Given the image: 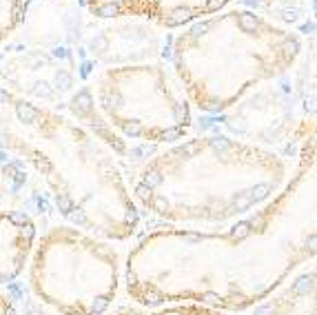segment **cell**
I'll return each instance as SVG.
<instances>
[{"mask_svg": "<svg viewBox=\"0 0 317 315\" xmlns=\"http://www.w3.org/2000/svg\"><path fill=\"white\" fill-rule=\"evenodd\" d=\"M315 131L301 140L293 171L273 198L218 229L158 226L125 255L122 286L131 304L198 302L242 313L313 262L317 253Z\"/></svg>", "mask_w": 317, "mask_h": 315, "instance_id": "1", "label": "cell"}, {"mask_svg": "<svg viewBox=\"0 0 317 315\" xmlns=\"http://www.w3.org/2000/svg\"><path fill=\"white\" fill-rule=\"evenodd\" d=\"M0 153L25 164L63 222L115 244L140 231V211L109 149L76 120L0 84Z\"/></svg>", "mask_w": 317, "mask_h": 315, "instance_id": "2", "label": "cell"}, {"mask_svg": "<svg viewBox=\"0 0 317 315\" xmlns=\"http://www.w3.org/2000/svg\"><path fill=\"white\" fill-rule=\"evenodd\" d=\"M295 158L222 131L191 133L149 153L129 191L138 211L184 229H218L264 206Z\"/></svg>", "mask_w": 317, "mask_h": 315, "instance_id": "3", "label": "cell"}, {"mask_svg": "<svg viewBox=\"0 0 317 315\" xmlns=\"http://www.w3.org/2000/svg\"><path fill=\"white\" fill-rule=\"evenodd\" d=\"M169 64L191 107L222 116L257 87L295 69L304 38L249 7H224L175 29Z\"/></svg>", "mask_w": 317, "mask_h": 315, "instance_id": "4", "label": "cell"}, {"mask_svg": "<svg viewBox=\"0 0 317 315\" xmlns=\"http://www.w3.org/2000/svg\"><path fill=\"white\" fill-rule=\"evenodd\" d=\"M122 267L115 242L58 222L33 242L27 289L56 315H107L122 289Z\"/></svg>", "mask_w": 317, "mask_h": 315, "instance_id": "5", "label": "cell"}, {"mask_svg": "<svg viewBox=\"0 0 317 315\" xmlns=\"http://www.w3.org/2000/svg\"><path fill=\"white\" fill-rule=\"evenodd\" d=\"M87 82L100 116L131 147H169L195 129V109L164 60L100 67Z\"/></svg>", "mask_w": 317, "mask_h": 315, "instance_id": "6", "label": "cell"}, {"mask_svg": "<svg viewBox=\"0 0 317 315\" xmlns=\"http://www.w3.org/2000/svg\"><path fill=\"white\" fill-rule=\"evenodd\" d=\"M288 74L257 87L235 107L224 111L220 118L231 122H226L222 133L282 151L286 142L295 140L300 144L315 131V116H308V109L315 111L313 105H308V84L293 87Z\"/></svg>", "mask_w": 317, "mask_h": 315, "instance_id": "7", "label": "cell"}, {"mask_svg": "<svg viewBox=\"0 0 317 315\" xmlns=\"http://www.w3.org/2000/svg\"><path fill=\"white\" fill-rule=\"evenodd\" d=\"M231 2L233 0H80L82 9L95 20L135 18L164 32H175Z\"/></svg>", "mask_w": 317, "mask_h": 315, "instance_id": "8", "label": "cell"}, {"mask_svg": "<svg viewBox=\"0 0 317 315\" xmlns=\"http://www.w3.org/2000/svg\"><path fill=\"white\" fill-rule=\"evenodd\" d=\"M38 233V220L32 211L0 206V289H7L25 275Z\"/></svg>", "mask_w": 317, "mask_h": 315, "instance_id": "9", "label": "cell"}, {"mask_svg": "<svg viewBox=\"0 0 317 315\" xmlns=\"http://www.w3.org/2000/svg\"><path fill=\"white\" fill-rule=\"evenodd\" d=\"M315 282L317 268L313 260L297 268L264 299L242 311V315H315Z\"/></svg>", "mask_w": 317, "mask_h": 315, "instance_id": "10", "label": "cell"}, {"mask_svg": "<svg viewBox=\"0 0 317 315\" xmlns=\"http://www.w3.org/2000/svg\"><path fill=\"white\" fill-rule=\"evenodd\" d=\"M27 171L29 169L20 160L0 153V206L25 209L20 202L27 189Z\"/></svg>", "mask_w": 317, "mask_h": 315, "instance_id": "11", "label": "cell"}, {"mask_svg": "<svg viewBox=\"0 0 317 315\" xmlns=\"http://www.w3.org/2000/svg\"><path fill=\"white\" fill-rule=\"evenodd\" d=\"M107 315H231L222 309L204 306L198 302H177V304H164V306H113Z\"/></svg>", "mask_w": 317, "mask_h": 315, "instance_id": "12", "label": "cell"}, {"mask_svg": "<svg viewBox=\"0 0 317 315\" xmlns=\"http://www.w3.org/2000/svg\"><path fill=\"white\" fill-rule=\"evenodd\" d=\"M29 0H0V45H7L22 27Z\"/></svg>", "mask_w": 317, "mask_h": 315, "instance_id": "13", "label": "cell"}, {"mask_svg": "<svg viewBox=\"0 0 317 315\" xmlns=\"http://www.w3.org/2000/svg\"><path fill=\"white\" fill-rule=\"evenodd\" d=\"M0 315H22L16 295L7 289H0Z\"/></svg>", "mask_w": 317, "mask_h": 315, "instance_id": "14", "label": "cell"}]
</instances>
